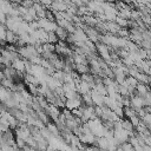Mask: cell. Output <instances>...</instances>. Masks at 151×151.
Returning <instances> with one entry per match:
<instances>
[{"mask_svg":"<svg viewBox=\"0 0 151 151\" xmlns=\"http://www.w3.org/2000/svg\"><path fill=\"white\" fill-rule=\"evenodd\" d=\"M12 65H13V67L17 71H24V68H25V64L21 60H19V59H14V61H13Z\"/></svg>","mask_w":151,"mask_h":151,"instance_id":"cell-1","label":"cell"},{"mask_svg":"<svg viewBox=\"0 0 151 151\" xmlns=\"http://www.w3.org/2000/svg\"><path fill=\"white\" fill-rule=\"evenodd\" d=\"M120 146H122V149H123L124 151H134V147L132 146V144H131L130 142L123 143V144H120Z\"/></svg>","mask_w":151,"mask_h":151,"instance_id":"cell-2","label":"cell"},{"mask_svg":"<svg viewBox=\"0 0 151 151\" xmlns=\"http://www.w3.org/2000/svg\"><path fill=\"white\" fill-rule=\"evenodd\" d=\"M6 40H7L8 42L15 41V35H14V33H13L12 31H7V32H6Z\"/></svg>","mask_w":151,"mask_h":151,"instance_id":"cell-3","label":"cell"},{"mask_svg":"<svg viewBox=\"0 0 151 151\" xmlns=\"http://www.w3.org/2000/svg\"><path fill=\"white\" fill-rule=\"evenodd\" d=\"M144 122L146 123V125L149 126V129H151V114H146L144 117Z\"/></svg>","mask_w":151,"mask_h":151,"instance_id":"cell-4","label":"cell"},{"mask_svg":"<svg viewBox=\"0 0 151 151\" xmlns=\"http://www.w3.org/2000/svg\"><path fill=\"white\" fill-rule=\"evenodd\" d=\"M0 151H2V150H1V149H0Z\"/></svg>","mask_w":151,"mask_h":151,"instance_id":"cell-5","label":"cell"},{"mask_svg":"<svg viewBox=\"0 0 151 151\" xmlns=\"http://www.w3.org/2000/svg\"><path fill=\"white\" fill-rule=\"evenodd\" d=\"M150 111H151V109H150Z\"/></svg>","mask_w":151,"mask_h":151,"instance_id":"cell-6","label":"cell"},{"mask_svg":"<svg viewBox=\"0 0 151 151\" xmlns=\"http://www.w3.org/2000/svg\"><path fill=\"white\" fill-rule=\"evenodd\" d=\"M21 151H24V150H21Z\"/></svg>","mask_w":151,"mask_h":151,"instance_id":"cell-7","label":"cell"}]
</instances>
